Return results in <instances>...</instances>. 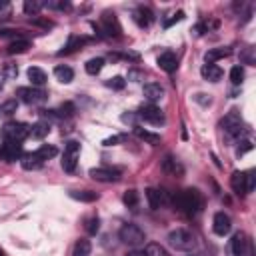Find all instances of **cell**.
<instances>
[{"instance_id": "53", "label": "cell", "mask_w": 256, "mask_h": 256, "mask_svg": "<svg viewBox=\"0 0 256 256\" xmlns=\"http://www.w3.org/2000/svg\"><path fill=\"white\" fill-rule=\"evenodd\" d=\"M0 256H6V254H4V250H2V248H0Z\"/></svg>"}, {"instance_id": "9", "label": "cell", "mask_w": 256, "mask_h": 256, "mask_svg": "<svg viewBox=\"0 0 256 256\" xmlns=\"http://www.w3.org/2000/svg\"><path fill=\"white\" fill-rule=\"evenodd\" d=\"M22 156H24V154H22V144H20V142L4 140V144L0 146V160L14 162V160H20Z\"/></svg>"}, {"instance_id": "24", "label": "cell", "mask_w": 256, "mask_h": 256, "mask_svg": "<svg viewBox=\"0 0 256 256\" xmlns=\"http://www.w3.org/2000/svg\"><path fill=\"white\" fill-rule=\"evenodd\" d=\"M226 56H230L228 48H212L204 54V60H206V64H214L218 58H226Z\"/></svg>"}, {"instance_id": "43", "label": "cell", "mask_w": 256, "mask_h": 256, "mask_svg": "<svg viewBox=\"0 0 256 256\" xmlns=\"http://www.w3.org/2000/svg\"><path fill=\"white\" fill-rule=\"evenodd\" d=\"M98 228H100V220H98L96 216L86 220V232H88V234H96V232H98Z\"/></svg>"}, {"instance_id": "54", "label": "cell", "mask_w": 256, "mask_h": 256, "mask_svg": "<svg viewBox=\"0 0 256 256\" xmlns=\"http://www.w3.org/2000/svg\"><path fill=\"white\" fill-rule=\"evenodd\" d=\"M194 256H206V254H194Z\"/></svg>"}, {"instance_id": "8", "label": "cell", "mask_w": 256, "mask_h": 256, "mask_svg": "<svg viewBox=\"0 0 256 256\" xmlns=\"http://www.w3.org/2000/svg\"><path fill=\"white\" fill-rule=\"evenodd\" d=\"M18 98L24 102V104H42L46 100V92L42 88H28V86H22L16 90Z\"/></svg>"}, {"instance_id": "17", "label": "cell", "mask_w": 256, "mask_h": 256, "mask_svg": "<svg viewBox=\"0 0 256 256\" xmlns=\"http://www.w3.org/2000/svg\"><path fill=\"white\" fill-rule=\"evenodd\" d=\"M158 66L164 70V72H174L178 68V60H176V54L174 52H162L158 56Z\"/></svg>"}, {"instance_id": "32", "label": "cell", "mask_w": 256, "mask_h": 256, "mask_svg": "<svg viewBox=\"0 0 256 256\" xmlns=\"http://www.w3.org/2000/svg\"><path fill=\"white\" fill-rule=\"evenodd\" d=\"M102 68H104V58H90L86 62V72L92 74V76H96Z\"/></svg>"}, {"instance_id": "29", "label": "cell", "mask_w": 256, "mask_h": 256, "mask_svg": "<svg viewBox=\"0 0 256 256\" xmlns=\"http://www.w3.org/2000/svg\"><path fill=\"white\" fill-rule=\"evenodd\" d=\"M88 42V38H82V36H70V40H68V44L64 46V50H60L58 54H68V52H72V50H76V48H80L82 44H86Z\"/></svg>"}, {"instance_id": "4", "label": "cell", "mask_w": 256, "mask_h": 256, "mask_svg": "<svg viewBox=\"0 0 256 256\" xmlns=\"http://www.w3.org/2000/svg\"><path fill=\"white\" fill-rule=\"evenodd\" d=\"M222 130H224V134H226L230 140H232V138H238V136L242 134L244 124H242L240 112H238L236 108H232V110L224 116V120H222Z\"/></svg>"}, {"instance_id": "28", "label": "cell", "mask_w": 256, "mask_h": 256, "mask_svg": "<svg viewBox=\"0 0 256 256\" xmlns=\"http://www.w3.org/2000/svg\"><path fill=\"white\" fill-rule=\"evenodd\" d=\"M28 48H30V42L24 38H18L12 44H8V54H24Z\"/></svg>"}, {"instance_id": "12", "label": "cell", "mask_w": 256, "mask_h": 256, "mask_svg": "<svg viewBox=\"0 0 256 256\" xmlns=\"http://www.w3.org/2000/svg\"><path fill=\"white\" fill-rule=\"evenodd\" d=\"M132 18H134V22H136L140 28H148V26L154 22V12H152L150 8H146V6H138V8L132 12Z\"/></svg>"}, {"instance_id": "11", "label": "cell", "mask_w": 256, "mask_h": 256, "mask_svg": "<svg viewBox=\"0 0 256 256\" xmlns=\"http://www.w3.org/2000/svg\"><path fill=\"white\" fill-rule=\"evenodd\" d=\"M20 162H22V168H24V170H38V168H42V166H44L46 158L36 150V152H28V154H24V156L20 158Z\"/></svg>"}, {"instance_id": "16", "label": "cell", "mask_w": 256, "mask_h": 256, "mask_svg": "<svg viewBox=\"0 0 256 256\" xmlns=\"http://www.w3.org/2000/svg\"><path fill=\"white\" fill-rule=\"evenodd\" d=\"M230 248H232L234 256H244L246 250H248V236L244 232H236L230 240Z\"/></svg>"}, {"instance_id": "34", "label": "cell", "mask_w": 256, "mask_h": 256, "mask_svg": "<svg viewBox=\"0 0 256 256\" xmlns=\"http://www.w3.org/2000/svg\"><path fill=\"white\" fill-rule=\"evenodd\" d=\"M44 6H48L50 10H70L68 0H48V2H44Z\"/></svg>"}, {"instance_id": "23", "label": "cell", "mask_w": 256, "mask_h": 256, "mask_svg": "<svg viewBox=\"0 0 256 256\" xmlns=\"http://www.w3.org/2000/svg\"><path fill=\"white\" fill-rule=\"evenodd\" d=\"M230 186L236 194H246V182H244V172H234L230 178Z\"/></svg>"}, {"instance_id": "19", "label": "cell", "mask_w": 256, "mask_h": 256, "mask_svg": "<svg viewBox=\"0 0 256 256\" xmlns=\"http://www.w3.org/2000/svg\"><path fill=\"white\" fill-rule=\"evenodd\" d=\"M200 74H202V78L208 80V82H218V80L222 78V70H220L216 64H204V66L200 68Z\"/></svg>"}, {"instance_id": "20", "label": "cell", "mask_w": 256, "mask_h": 256, "mask_svg": "<svg viewBox=\"0 0 256 256\" xmlns=\"http://www.w3.org/2000/svg\"><path fill=\"white\" fill-rule=\"evenodd\" d=\"M54 76H56V80H58V82L68 84V82H72V78H74V70H72L70 66L60 64V66H56V68H54Z\"/></svg>"}, {"instance_id": "13", "label": "cell", "mask_w": 256, "mask_h": 256, "mask_svg": "<svg viewBox=\"0 0 256 256\" xmlns=\"http://www.w3.org/2000/svg\"><path fill=\"white\" fill-rule=\"evenodd\" d=\"M88 174L98 182H114L120 178V172L114 168H90Z\"/></svg>"}, {"instance_id": "46", "label": "cell", "mask_w": 256, "mask_h": 256, "mask_svg": "<svg viewBox=\"0 0 256 256\" xmlns=\"http://www.w3.org/2000/svg\"><path fill=\"white\" fill-rule=\"evenodd\" d=\"M4 74H6V78H16L18 76V66L16 64H6L4 66Z\"/></svg>"}, {"instance_id": "1", "label": "cell", "mask_w": 256, "mask_h": 256, "mask_svg": "<svg viewBox=\"0 0 256 256\" xmlns=\"http://www.w3.org/2000/svg\"><path fill=\"white\" fill-rule=\"evenodd\" d=\"M170 202H172V206H174L176 210H180V212H184V214H190V216L196 214V212L202 208V196H200V192L194 190V188L176 192V194L170 198Z\"/></svg>"}, {"instance_id": "47", "label": "cell", "mask_w": 256, "mask_h": 256, "mask_svg": "<svg viewBox=\"0 0 256 256\" xmlns=\"http://www.w3.org/2000/svg\"><path fill=\"white\" fill-rule=\"evenodd\" d=\"M72 112H74V106L70 104V102H66V104H62L60 106V110H58V116H72Z\"/></svg>"}, {"instance_id": "18", "label": "cell", "mask_w": 256, "mask_h": 256, "mask_svg": "<svg viewBox=\"0 0 256 256\" xmlns=\"http://www.w3.org/2000/svg\"><path fill=\"white\" fill-rule=\"evenodd\" d=\"M142 92H144V98L150 100V102H156V100H160V98L164 96V88H162L160 84H154V82L144 84Z\"/></svg>"}, {"instance_id": "15", "label": "cell", "mask_w": 256, "mask_h": 256, "mask_svg": "<svg viewBox=\"0 0 256 256\" xmlns=\"http://www.w3.org/2000/svg\"><path fill=\"white\" fill-rule=\"evenodd\" d=\"M102 30H104L108 36H118V34H120V24H118L114 12H104V14H102Z\"/></svg>"}, {"instance_id": "26", "label": "cell", "mask_w": 256, "mask_h": 256, "mask_svg": "<svg viewBox=\"0 0 256 256\" xmlns=\"http://www.w3.org/2000/svg\"><path fill=\"white\" fill-rule=\"evenodd\" d=\"M134 134H136L140 140H146V142H150V144H160V136H158V134H152V132L144 130V128H140V126H134Z\"/></svg>"}, {"instance_id": "30", "label": "cell", "mask_w": 256, "mask_h": 256, "mask_svg": "<svg viewBox=\"0 0 256 256\" xmlns=\"http://www.w3.org/2000/svg\"><path fill=\"white\" fill-rule=\"evenodd\" d=\"M44 8V2L42 0H24V12L26 14H38L40 10Z\"/></svg>"}, {"instance_id": "41", "label": "cell", "mask_w": 256, "mask_h": 256, "mask_svg": "<svg viewBox=\"0 0 256 256\" xmlns=\"http://www.w3.org/2000/svg\"><path fill=\"white\" fill-rule=\"evenodd\" d=\"M136 202H138V192L136 190H128L124 194V204L126 206H136Z\"/></svg>"}, {"instance_id": "35", "label": "cell", "mask_w": 256, "mask_h": 256, "mask_svg": "<svg viewBox=\"0 0 256 256\" xmlns=\"http://www.w3.org/2000/svg\"><path fill=\"white\" fill-rule=\"evenodd\" d=\"M242 80H244V68L242 66H232V70H230V82L234 86H238Z\"/></svg>"}, {"instance_id": "31", "label": "cell", "mask_w": 256, "mask_h": 256, "mask_svg": "<svg viewBox=\"0 0 256 256\" xmlns=\"http://www.w3.org/2000/svg\"><path fill=\"white\" fill-rule=\"evenodd\" d=\"M162 168H164L166 172H170V174H182V166H180L172 156H166V158L162 160Z\"/></svg>"}, {"instance_id": "40", "label": "cell", "mask_w": 256, "mask_h": 256, "mask_svg": "<svg viewBox=\"0 0 256 256\" xmlns=\"http://www.w3.org/2000/svg\"><path fill=\"white\" fill-rule=\"evenodd\" d=\"M38 152H40L46 160H50L52 156H56V146H52V144H42V146L38 148Z\"/></svg>"}, {"instance_id": "10", "label": "cell", "mask_w": 256, "mask_h": 256, "mask_svg": "<svg viewBox=\"0 0 256 256\" xmlns=\"http://www.w3.org/2000/svg\"><path fill=\"white\" fill-rule=\"evenodd\" d=\"M230 228H232L230 216L224 214V212H216V214H214V220H212V230H214V234L226 236V234L230 232Z\"/></svg>"}, {"instance_id": "51", "label": "cell", "mask_w": 256, "mask_h": 256, "mask_svg": "<svg viewBox=\"0 0 256 256\" xmlns=\"http://www.w3.org/2000/svg\"><path fill=\"white\" fill-rule=\"evenodd\" d=\"M196 100L202 104H210V98H202V94H196Z\"/></svg>"}, {"instance_id": "14", "label": "cell", "mask_w": 256, "mask_h": 256, "mask_svg": "<svg viewBox=\"0 0 256 256\" xmlns=\"http://www.w3.org/2000/svg\"><path fill=\"white\" fill-rule=\"evenodd\" d=\"M146 200H148L150 208H154V210L170 202L168 194H166L164 190H156V188H148V190H146Z\"/></svg>"}, {"instance_id": "33", "label": "cell", "mask_w": 256, "mask_h": 256, "mask_svg": "<svg viewBox=\"0 0 256 256\" xmlns=\"http://www.w3.org/2000/svg\"><path fill=\"white\" fill-rule=\"evenodd\" d=\"M144 254H146V256H170V254H168V250H166L164 246L156 244V242H150V244L146 246Z\"/></svg>"}, {"instance_id": "50", "label": "cell", "mask_w": 256, "mask_h": 256, "mask_svg": "<svg viewBox=\"0 0 256 256\" xmlns=\"http://www.w3.org/2000/svg\"><path fill=\"white\" fill-rule=\"evenodd\" d=\"M126 256H146L144 250H132V252H128Z\"/></svg>"}, {"instance_id": "42", "label": "cell", "mask_w": 256, "mask_h": 256, "mask_svg": "<svg viewBox=\"0 0 256 256\" xmlns=\"http://www.w3.org/2000/svg\"><path fill=\"white\" fill-rule=\"evenodd\" d=\"M184 18V12L182 10H178V12H174V14H170V18H166L164 20V28H170L172 24H176V22H180Z\"/></svg>"}, {"instance_id": "3", "label": "cell", "mask_w": 256, "mask_h": 256, "mask_svg": "<svg viewBox=\"0 0 256 256\" xmlns=\"http://www.w3.org/2000/svg\"><path fill=\"white\" fill-rule=\"evenodd\" d=\"M118 236H120V240L126 246H134V248L140 246V244H144V240H146V234H144V230L138 224H124L120 228Z\"/></svg>"}, {"instance_id": "25", "label": "cell", "mask_w": 256, "mask_h": 256, "mask_svg": "<svg viewBox=\"0 0 256 256\" xmlns=\"http://www.w3.org/2000/svg\"><path fill=\"white\" fill-rule=\"evenodd\" d=\"M90 250H92V244H90V240H86V238H80V240H76V244H74L72 256H90Z\"/></svg>"}, {"instance_id": "7", "label": "cell", "mask_w": 256, "mask_h": 256, "mask_svg": "<svg viewBox=\"0 0 256 256\" xmlns=\"http://www.w3.org/2000/svg\"><path fill=\"white\" fill-rule=\"evenodd\" d=\"M136 114H138V118L144 120V122H150V124H156V126L164 124V112H162L158 106H154V104H144V106H140V110H138Z\"/></svg>"}, {"instance_id": "48", "label": "cell", "mask_w": 256, "mask_h": 256, "mask_svg": "<svg viewBox=\"0 0 256 256\" xmlns=\"http://www.w3.org/2000/svg\"><path fill=\"white\" fill-rule=\"evenodd\" d=\"M136 118H138V114H122V122L132 124V128L136 126V124H134V122H136Z\"/></svg>"}, {"instance_id": "36", "label": "cell", "mask_w": 256, "mask_h": 256, "mask_svg": "<svg viewBox=\"0 0 256 256\" xmlns=\"http://www.w3.org/2000/svg\"><path fill=\"white\" fill-rule=\"evenodd\" d=\"M16 108H18V102H16V100H6L2 106H0V114L10 116V114H14V112H16Z\"/></svg>"}, {"instance_id": "2", "label": "cell", "mask_w": 256, "mask_h": 256, "mask_svg": "<svg viewBox=\"0 0 256 256\" xmlns=\"http://www.w3.org/2000/svg\"><path fill=\"white\" fill-rule=\"evenodd\" d=\"M168 244L174 248V250H180V252H190L194 250L196 246V238L190 230L186 228H176L168 234Z\"/></svg>"}, {"instance_id": "27", "label": "cell", "mask_w": 256, "mask_h": 256, "mask_svg": "<svg viewBox=\"0 0 256 256\" xmlns=\"http://www.w3.org/2000/svg\"><path fill=\"white\" fill-rule=\"evenodd\" d=\"M70 196L74 200H80V202H94L98 198V194L92 190H70Z\"/></svg>"}, {"instance_id": "6", "label": "cell", "mask_w": 256, "mask_h": 256, "mask_svg": "<svg viewBox=\"0 0 256 256\" xmlns=\"http://www.w3.org/2000/svg\"><path fill=\"white\" fill-rule=\"evenodd\" d=\"M78 156H80V144L76 140H70L64 146V154H62V168H64V172H74V168L78 164Z\"/></svg>"}, {"instance_id": "45", "label": "cell", "mask_w": 256, "mask_h": 256, "mask_svg": "<svg viewBox=\"0 0 256 256\" xmlns=\"http://www.w3.org/2000/svg\"><path fill=\"white\" fill-rule=\"evenodd\" d=\"M252 150V142L250 140H242L240 144H238V148H236V156L240 158V156H244L246 152H250Z\"/></svg>"}, {"instance_id": "21", "label": "cell", "mask_w": 256, "mask_h": 256, "mask_svg": "<svg viewBox=\"0 0 256 256\" xmlns=\"http://www.w3.org/2000/svg\"><path fill=\"white\" fill-rule=\"evenodd\" d=\"M48 132H50V124L44 122V120H40V122H36L34 126H30V136H32V138L42 140L44 136H48Z\"/></svg>"}, {"instance_id": "22", "label": "cell", "mask_w": 256, "mask_h": 256, "mask_svg": "<svg viewBox=\"0 0 256 256\" xmlns=\"http://www.w3.org/2000/svg\"><path fill=\"white\" fill-rule=\"evenodd\" d=\"M28 80L32 82L34 88H40V86L46 82V74H44V70L32 66V68H28Z\"/></svg>"}, {"instance_id": "5", "label": "cell", "mask_w": 256, "mask_h": 256, "mask_svg": "<svg viewBox=\"0 0 256 256\" xmlns=\"http://www.w3.org/2000/svg\"><path fill=\"white\" fill-rule=\"evenodd\" d=\"M26 136H30V126L24 122H6L2 126V138L10 142H22Z\"/></svg>"}, {"instance_id": "49", "label": "cell", "mask_w": 256, "mask_h": 256, "mask_svg": "<svg viewBox=\"0 0 256 256\" xmlns=\"http://www.w3.org/2000/svg\"><path fill=\"white\" fill-rule=\"evenodd\" d=\"M124 140V136H110V138H106L102 144L104 146H114V144H118V142H122Z\"/></svg>"}, {"instance_id": "52", "label": "cell", "mask_w": 256, "mask_h": 256, "mask_svg": "<svg viewBox=\"0 0 256 256\" xmlns=\"http://www.w3.org/2000/svg\"><path fill=\"white\" fill-rule=\"evenodd\" d=\"M2 84H4V78H2V76H0V90H2Z\"/></svg>"}, {"instance_id": "38", "label": "cell", "mask_w": 256, "mask_h": 256, "mask_svg": "<svg viewBox=\"0 0 256 256\" xmlns=\"http://www.w3.org/2000/svg\"><path fill=\"white\" fill-rule=\"evenodd\" d=\"M240 60L244 62V64H254L256 62V58H254V48H250V46H246L244 50H242V54H240Z\"/></svg>"}, {"instance_id": "39", "label": "cell", "mask_w": 256, "mask_h": 256, "mask_svg": "<svg viewBox=\"0 0 256 256\" xmlns=\"http://www.w3.org/2000/svg\"><path fill=\"white\" fill-rule=\"evenodd\" d=\"M256 172L254 170H248V172H244V182H246V194L248 192H252L254 190V186H256V176H254Z\"/></svg>"}, {"instance_id": "44", "label": "cell", "mask_w": 256, "mask_h": 256, "mask_svg": "<svg viewBox=\"0 0 256 256\" xmlns=\"http://www.w3.org/2000/svg\"><path fill=\"white\" fill-rule=\"evenodd\" d=\"M106 84H108L110 88H114V90H122V88H124V84H126V80H124L122 76H114V78H110Z\"/></svg>"}, {"instance_id": "37", "label": "cell", "mask_w": 256, "mask_h": 256, "mask_svg": "<svg viewBox=\"0 0 256 256\" xmlns=\"http://www.w3.org/2000/svg\"><path fill=\"white\" fill-rule=\"evenodd\" d=\"M12 16V4L10 2H0V22H6Z\"/></svg>"}]
</instances>
